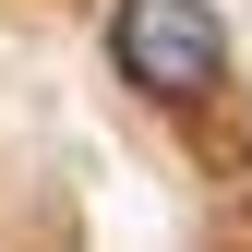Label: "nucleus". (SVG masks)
I'll return each mask as SVG.
<instances>
[{
  "instance_id": "1",
  "label": "nucleus",
  "mask_w": 252,
  "mask_h": 252,
  "mask_svg": "<svg viewBox=\"0 0 252 252\" xmlns=\"http://www.w3.org/2000/svg\"><path fill=\"white\" fill-rule=\"evenodd\" d=\"M108 60H120L132 96L192 108V96H216V72H228V24H216L204 0H120L108 12Z\"/></svg>"
}]
</instances>
